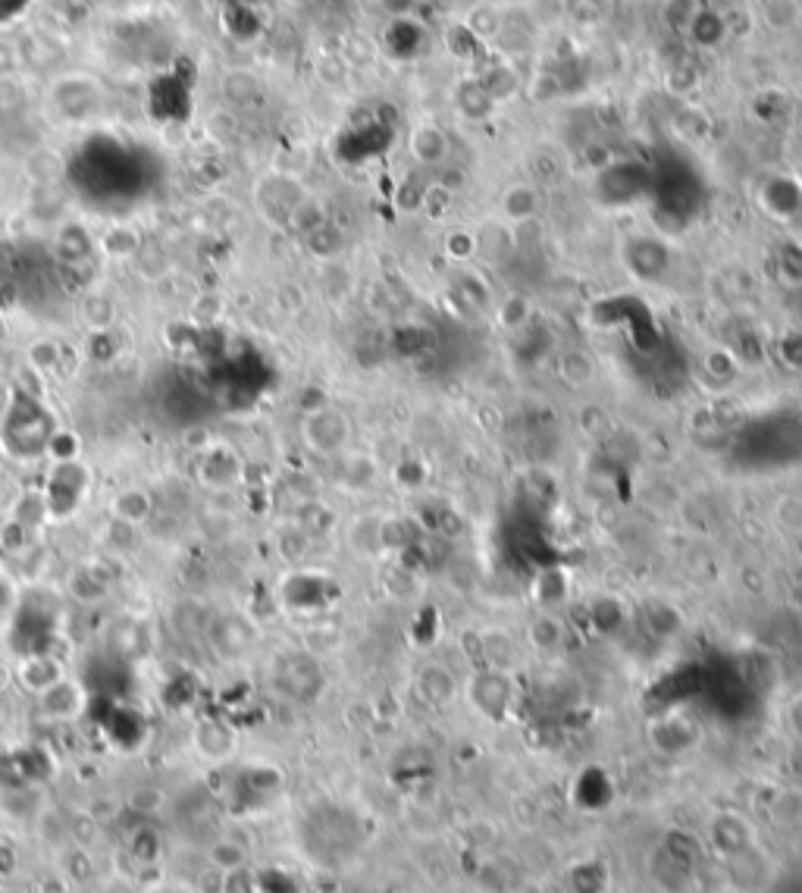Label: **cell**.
Masks as SVG:
<instances>
[{"label":"cell","mask_w":802,"mask_h":893,"mask_svg":"<svg viewBox=\"0 0 802 893\" xmlns=\"http://www.w3.org/2000/svg\"><path fill=\"white\" fill-rule=\"evenodd\" d=\"M82 702H85L82 687L73 684V680H66V677H60L57 684H51L44 693H38L41 712H44L47 718H54V721H69V718H76V715L82 712Z\"/></svg>","instance_id":"14"},{"label":"cell","mask_w":802,"mask_h":893,"mask_svg":"<svg viewBox=\"0 0 802 893\" xmlns=\"http://www.w3.org/2000/svg\"><path fill=\"white\" fill-rule=\"evenodd\" d=\"M207 856H210V865L220 868L223 875L229 872H242V868H248V850L245 843L232 840V837H214L207 843Z\"/></svg>","instance_id":"22"},{"label":"cell","mask_w":802,"mask_h":893,"mask_svg":"<svg viewBox=\"0 0 802 893\" xmlns=\"http://www.w3.org/2000/svg\"><path fill=\"white\" fill-rule=\"evenodd\" d=\"M784 731H787L796 743H802V690L793 693V696L784 702Z\"/></svg>","instance_id":"34"},{"label":"cell","mask_w":802,"mask_h":893,"mask_svg":"<svg viewBox=\"0 0 802 893\" xmlns=\"http://www.w3.org/2000/svg\"><path fill=\"white\" fill-rule=\"evenodd\" d=\"M198 470H201L204 483L226 489V486H232L235 480L242 477V461L235 458L229 449H223V445H210V449L201 452Z\"/></svg>","instance_id":"15"},{"label":"cell","mask_w":802,"mask_h":893,"mask_svg":"<svg viewBox=\"0 0 802 893\" xmlns=\"http://www.w3.org/2000/svg\"><path fill=\"white\" fill-rule=\"evenodd\" d=\"M326 223V210H323V204L317 201V198H311V195H304L301 201H298V207L292 210V217H289V229H295L301 239L308 232H314L317 226H323Z\"/></svg>","instance_id":"28"},{"label":"cell","mask_w":802,"mask_h":893,"mask_svg":"<svg viewBox=\"0 0 802 893\" xmlns=\"http://www.w3.org/2000/svg\"><path fill=\"white\" fill-rule=\"evenodd\" d=\"M477 652L483 668H499V671H514L517 668V640L514 633L505 627H486L477 633Z\"/></svg>","instance_id":"12"},{"label":"cell","mask_w":802,"mask_h":893,"mask_svg":"<svg viewBox=\"0 0 802 893\" xmlns=\"http://www.w3.org/2000/svg\"><path fill=\"white\" fill-rule=\"evenodd\" d=\"M774 517L787 533H802V496H784L774 508Z\"/></svg>","instance_id":"32"},{"label":"cell","mask_w":802,"mask_h":893,"mask_svg":"<svg viewBox=\"0 0 802 893\" xmlns=\"http://www.w3.org/2000/svg\"><path fill=\"white\" fill-rule=\"evenodd\" d=\"M19 677H22V687L44 693L51 684H57L63 674H60V668L51 662V658H29V662H22Z\"/></svg>","instance_id":"26"},{"label":"cell","mask_w":802,"mask_h":893,"mask_svg":"<svg viewBox=\"0 0 802 893\" xmlns=\"http://www.w3.org/2000/svg\"><path fill=\"white\" fill-rule=\"evenodd\" d=\"M304 198V188L289 179V176H267L257 182V207L261 214L273 223V226H286L289 229V217L292 210L298 207V201Z\"/></svg>","instance_id":"9"},{"label":"cell","mask_w":802,"mask_h":893,"mask_svg":"<svg viewBox=\"0 0 802 893\" xmlns=\"http://www.w3.org/2000/svg\"><path fill=\"white\" fill-rule=\"evenodd\" d=\"M195 746H198V752H201L204 759L220 762V759H229L232 756L235 734L229 731L226 724H220V721H201L195 727Z\"/></svg>","instance_id":"20"},{"label":"cell","mask_w":802,"mask_h":893,"mask_svg":"<svg viewBox=\"0 0 802 893\" xmlns=\"http://www.w3.org/2000/svg\"><path fill=\"white\" fill-rule=\"evenodd\" d=\"M408 148H411V157L417 163H427V167H436V163H442L448 157V151H452V145H448V135L439 126H430V123H423V126H417L411 132Z\"/></svg>","instance_id":"19"},{"label":"cell","mask_w":802,"mask_h":893,"mask_svg":"<svg viewBox=\"0 0 802 893\" xmlns=\"http://www.w3.org/2000/svg\"><path fill=\"white\" fill-rule=\"evenodd\" d=\"M709 856L702 846V837L693 840L687 831H668L649 853V872L668 893H687L699 875L702 859Z\"/></svg>","instance_id":"1"},{"label":"cell","mask_w":802,"mask_h":893,"mask_svg":"<svg viewBox=\"0 0 802 893\" xmlns=\"http://www.w3.org/2000/svg\"><path fill=\"white\" fill-rule=\"evenodd\" d=\"M82 320L94 329V333H104L116 323V304L107 292H88L82 298Z\"/></svg>","instance_id":"25"},{"label":"cell","mask_w":802,"mask_h":893,"mask_svg":"<svg viewBox=\"0 0 802 893\" xmlns=\"http://www.w3.org/2000/svg\"><path fill=\"white\" fill-rule=\"evenodd\" d=\"M54 104L66 120H88L101 107V85L88 76H66L54 85Z\"/></svg>","instance_id":"10"},{"label":"cell","mask_w":802,"mask_h":893,"mask_svg":"<svg viewBox=\"0 0 802 893\" xmlns=\"http://www.w3.org/2000/svg\"><path fill=\"white\" fill-rule=\"evenodd\" d=\"M568 637H571L568 621H564L552 608H539L536 615L530 618V624H527V646L536 655L549 658V655L564 652V649H568Z\"/></svg>","instance_id":"11"},{"label":"cell","mask_w":802,"mask_h":893,"mask_svg":"<svg viewBox=\"0 0 802 893\" xmlns=\"http://www.w3.org/2000/svg\"><path fill=\"white\" fill-rule=\"evenodd\" d=\"M7 684H10V671H7L4 665H0V690H4Z\"/></svg>","instance_id":"35"},{"label":"cell","mask_w":802,"mask_h":893,"mask_svg":"<svg viewBox=\"0 0 802 893\" xmlns=\"http://www.w3.org/2000/svg\"><path fill=\"white\" fill-rule=\"evenodd\" d=\"M333 461H339L336 483L351 489V492H364V489H370L376 480H380V467H376V461L370 455H358V452L348 449L345 455H339Z\"/></svg>","instance_id":"17"},{"label":"cell","mask_w":802,"mask_h":893,"mask_svg":"<svg viewBox=\"0 0 802 893\" xmlns=\"http://www.w3.org/2000/svg\"><path fill=\"white\" fill-rule=\"evenodd\" d=\"M26 176L38 185L60 182L66 176V160L51 148H38L26 157Z\"/></svg>","instance_id":"23"},{"label":"cell","mask_w":802,"mask_h":893,"mask_svg":"<svg viewBox=\"0 0 802 893\" xmlns=\"http://www.w3.org/2000/svg\"><path fill=\"white\" fill-rule=\"evenodd\" d=\"M702 846L727 868H740L759 853V831L740 809H718L705 821Z\"/></svg>","instance_id":"2"},{"label":"cell","mask_w":802,"mask_h":893,"mask_svg":"<svg viewBox=\"0 0 802 893\" xmlns=\"http://www.w3.org/2000/svg\"><path fill=\"white\" fill-rule=\"evenodd\" d=\"M555 376L571 389H586L596 383L599 376V361L589 355L586 348H561L555 355Z\"/></svg>","instance_id":"13"},{"label":"cell","mask_w":802,"mask_h":893,"mask_svg":"<svg viewBox=\"0 0 802 893\" xmlns=\"http://www.w3.org/2000/svg\"><path fill=\"white\" fill-rule=\"evenodd\" d=\"M351 439H355V427H351V417L336 408V405H320L301 417V442L304 449L317 458H339L351 449Z\"/></svg>","instance_id":"4"},{"label":"cell","mask_w":802,"mask_h":893,"mask_svg":"<svg viewBox=\"0 0 802 893\" xmlns=\"http://www.w3.org/2000/svg\"><path fill=\"white\" fill-rule=\"evenodd\" d=\"M101 248L107 254H113V257H135L138 248H141V239H138V232L129 229V226H113L101 239Z\"/></svg>","instance_id":"29"},{"label":"cell","mask_w":802,"mask_h":893,"mask_svg":"<svg viewBox=\"0 0 802 893\" xmlns=\"http://www.w3.org/2000/svg\"><path fill=\"white\" fill-rule=\"evenodd\" d=\"M799 420H802V405H799Z\"/></svg>","instance_id":"36"},{"label":"cell","mask_w":802,"mask_h":893,"mask_svg":"<svg viewBox=\"0 0 802 893\" xmlns=\"http://www.w3.org/2000/svg\"><path fill=\"white\" fill-rule=\"evenodd\" d=\"M207 643L220 658H242L257 643V627L239 611H226L207 621Z\"/></svg>","instance_id":"7"},{"label":"cell","mask_w":802,"mask_h":893,"mask_svg":"<svg viewBox=\"0 0 802 893\" xmlns=\"http://www.w3.org/2000/svg\"><path fill=\"white\" fill-rule=\"evenodd\" d=\"M273 680L286 696L311 699L323 684V674H320V662L311 652H282L273 662Z\"/></svg>","instance_id":"6"},{"label":"cell","mask_w":802,"mask_h":893,"mask_svg":"<svg viewBox=\"0 0 802 893\" xmlns=\"http://www.w3.org/2000/svg\"><path fill=\"white\" fill-rule=\"evenodd\" d=\"M564 881H568L571 893H608L615 875H611V865L605 859H577Z\"/></svg>","instance_id":"16"},{"label":"cell","mask_w":802,"mask_h":893,"mask_svg":"<svg viewBox=\"0 0 802 893\" xmlns=\"http://www.w3.org/2000/svg\"><path fill=\"white\" fill-rule=\"evenodd\" d=\"M762 19H765V26H768V29H774V32H784V29H790L793 22L799 19V7H796V0H765V7H762Z\"/></svg>","instance_id":"30"},{"label":"cell","mask_w":802,"mask_h":893,"mask_svg":"<svg viewBox=\"0 0 802 893\" xmlns=\"http://www.w3.org/2000/svg\"><path fill=\"white\" fill-rule=\"evenodd\" d=\"M151 511H154L151 496H148V492H141V489H123L113 502V514L120 517V521L132 524V527L145 524L151 517Z\"/></svg>","instance_id":"24"},{"label":"cell","mask_w":802,"mask_h":893,"mask_svg":"<svg viewBox=\"0 0 802 893\" xmlns=\"http://www.w3.org/2000/svg\"><path fill=\"white\" fill-rule=\"evenodd\" d=\"M79 436L73 430H57L51 433V439H47V455H51L57 464H69L79 458Z\"/></svg>","instance_id":"31"},{"label":"cell","mask_w":802,"mask_h":893,"mask_svg":"<svg viewBox=\"0 0 802 893\" xmlns=\"http://www.w3.org/2000/svg\"><path fill=\"white\" fill-rule=\"evenodd\" d=\"M348 539H351V546H355L358 555L373 558V555L386 552L383 549V514H361L358 521L351 524Z\"/></svg>","instance_id":"21"},{"label":"cell","mask_w":802,"mask_h":893,"mask_svg":"<svg viewBox=\"0 0 802 893\" xmlns=\"http://www.w3.org/2000/svg\"><path fill=\"white\" fill-rule=\"evenodd\" d=\"M646 737L662 759H687L702 743V727L687 712H665L649 721Z\"/></svg>","instance_id":"5"},{"label":"cell","mask_w":802,"mask_h":893,"mask_svg":"<svg viewBox=\"0 0 802 893\" xmlns=\"http://www.w3.org/2000/svg\"><path fill=\"white\" fill-rule=\"evenodd\" d=\"M539 210H542V195L530 182H517L502 195V214L511 223H530L539 217Z\"/></svg>","instance_id":"18"},{"label":"cell","mask_w":802,"mask_h":893,"mask_svg":"<svg viewBox=\"0 0 802 893\" xmlns=\"http://www.w3.org/2000/svg\"><path fill=\"white\" fill-rule=\"evenodd\" d=\"M411 687L423 705H430V709H448L461 696L464 684L445 662H423L411 677Z\"/></svg>","instance_id":"8"},{"label":"cell","mask_w":802,"mask_h":893,"mask_svg":"<svg viewBox=\"0 0 802 893\" xmlns=\"http://www.w3.org/2000/svg\"><path fill=\"white\" fill-rule=\"evenodd\" d=\"M26 101V85L13 73H0V110H16Z\"/></svg>","instance_id":"33"},{"label":"cell","mask_w":802,"mask_h":893,"mask_svg":"<svg viewBox=\"0 0 802 893\" xmlns=\"http://www.w3.org/2000/svg\"><path fill=\"white\" fill-rule=\"evenodd\" d=\"M461 693L480 718L492 724H505L517 705V680H514V671L477 668L464 680Z\"/></svg>","instance_id":"3"},{"label":"cell","mask_w":802,"mask_h":893,"mask_svg":"<svg viewBox=\"0 0 802 893\" xmlns=\"http://www.w3.org/2000/svg\"><path fill=\"white\" fill-rule=\"evenodd\" d=\"M304 245H308V251L314 257H320V261H333V257L342 251L345 239H342V232L326 220L323 226H317L314 232L304 235Z\"/></svg>","instance_id":"27"}]
</instances>
